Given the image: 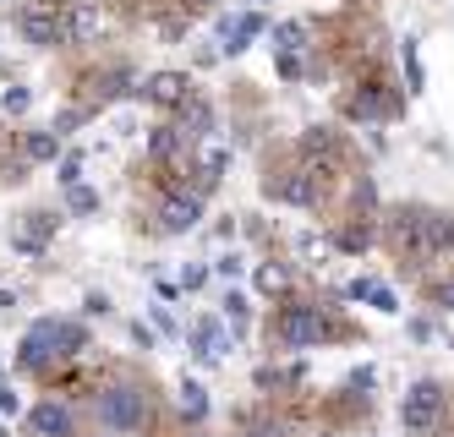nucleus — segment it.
I'll return each instance as SVG.
<instances>
[{
    "label": "nucleus",
    "mask_w": 454,
    "mask_h": 437,
    "mask_svg": "<svg viewBox=\"0 0 454 437\" xmlns=\"http://www.w3.org/2000/svg\"><path fill=\"white\" fill-rule=\"evenodd\" d=\"M186 93H192V88H186V77H181V72H170V77H153V82H148V98H153V105H165V110H176Z\"/></svg>",
    "instance_id": "nucleus-11"
},
{
    "label": "nucleus",
    "mask_w": 454,
    "mask_h": 437,
    "mask_svg": "<svg viewBox=\"0 0 454 437\" xmlns=\"http://www.w3.org/2000/svg\"><path fill=\"white\" fill-rule=\"evenodd\" d=\"M219 350H224V333H219L214 323H203V328H198V355H219Z\"/></svg>",
    "instance_id": "nucleus-15"
},
{
    "label": "nucleus",
    "mask_w": 454,
    "mask_h": 437,
    "mask_svg": "<svg viewBox=\"0 0 454 437\" xmlns=\"http://www.w3.org/2000/svg\"><path fill=\"white\" fill-rule=\"evenodd\" d=\"M198 214H203V186H176L170 181V191L148 208V230L153 235H181V230L198 224Z\"/></svg>",
    "instance_id": "nucleus-6"
},
{
    "label": "nucleus",
    "mask_w": 454,
    "mask_h": 437,
    "mask_svg": "<svg viewBox=\"0 0 454 437\" xmlns=\"http://www.w3.org/2000/svg\"><path fill=\"white\" fill-rule=\"evenodd\" d=\"M17 27L34 44H67V0H34V6H22Z\"/></svg>",
    "instance_id": "nucleus-8"
},
{
    "label": "nucleus",
    "mask_w": 454,
    "mask_h": 437,
    "mask_svg": "<svg viewBox=\"0 0 454 437\" xmlns=\"http://www.w3.org/2000/svg\"><path fill=\"white\" fill-rule=\"evenodd\" d=\"M449 421V394L438 383H416L405 394V437H443Z\"/></svg>",
    "instance_id": "nucleus-7"
},
{
    "label": "nucleus",
    "mask_w": 454,
    "mask_h": 437,
    "mask_svg": "<svg viewBox=\"0 0 454 437\" xmlns=\"http://www.w3.org/2000/svg\"><path fill=\"white\" fill-rule=\"evenodd\" d=\"M0 181H17V159H12V137L0 131Z\"/></svg>",
    "instance_id": "nucleus-16"
},
{
    "label": "nucleus",
    "mask_w": 454,
    "mask_h": 437,
    "mask_svg": "<svg viewBox=\"0 0 454 437\" xmlns=\"http://www.w3.org/2000/svg\"><path fill=\"white\" fill-rule=\"evenodd\" d=\"M247 437H290V426L274 416H247Z\"/></svg>",
    "instance_id": "nucleus-13"
},
{
    "label": "nucleus",
    "mask_w": 454,
    "mask_h": 437,
    "mask_svg": "<svg viewBox=\"0 0 454 437\" xmlns=\"http://www.w3.org/2000/svg\"><path fill=\"white\" fill-rule=\"evenodd\" d=\"M427 295H433V300H443V307H454V279H443V285H427Z\"/></svg>",
    "instance_id": "nucleus-17"
},
{
    "label": "nucleus",
    "mask_w": 454,
    "mask_h": 437,
    "mask_svg": "<svg viewBox=\"0 0 454 437\" xmlns=\"http://www.w3.org/2000/svg\"><path fill=\"white\" fill-rule=\"evenodd\" d=\"M88 350V328L67 323V317H44L22 333V345H17V372L27 378H39V383H55L60 372H72V366L82 361Z\"/></svg>",
    "instance_id": "nucleus-2"
},
{
    "label": "nucleus",
    "mask_w": 454,
    "mask_h": 437,
    "mask_svg": "<svg viewBox=\"0 0 454 437\" xmlns=\"http://www.w3.org/2000/svg\"><path fill=\"white\" fill-rule=\"evenodd\" d=\"M340 333H356L345 317H323L317 300H296V295H285L274 317H269V345L274 350H307V345H323V339H340Z\"/></svg>",
    "instance_id": "nucleus-3"
},
{
    "label": "nucleus",
    "mask_w": 454,
    "mask_h": 437,
    "mask_svg": "<svg viewBox=\"0 0 454 437\" xmlns=\"http://www.w3.org/2000/svg\"><path fill=\"white\" fill-rule=\"evenodd\" d=\"M383 246L395 252L400 268H421V262H438L454 252V219L438 208H421V203H400L378 219Z\"/></svg>",
    "instance_id": "nucleus-1"
},
{
    "label": "nucleus",
    "mask_w": 454,
    "mask_h": 437,
    "mask_svg": "<svg viewBox=\"0 0 454 437\" xmlns=\"http://www.w3.org/2000/svg\"><path fill=\"white\" fill-rule=\"evenodd\" d=\"M257 27H263V17H236L231 33H224V50H247L257 39Z\"/></svg>",
    "instance_id": "nucleus-12"
},
{
    "label": "nucleus",
    "mask_w": 454,
    "mask_h": 437,
    "mask_svg": "<svg viewBox=\"0 0 454 437\" xmlns=\"http://www.w3.org/2000/svg\"><path fill=\"white\" fill-rule=\"evenodd\" d=\"M22 153H27V159H55V137H50V131H27V137H22Z\"/></svg>",
    "instance_id": "nucleus-14"
},
{
    "label": "nucleus",
    "mask_w": 454,
    "mask_h": 437,
    "mask_svg": "<svg viewBox=\"0 0 454 437\" xmlns=\"http://www.w3.org/2000/svg\"><path fill=\"white\" fill-rule=\"evenodd\" d=\"M274 39H279V72L296 77L301 66H307V60H301V55H307V27H279Z\"/></svg>",
    "instance_id": "nucleus-10"
},
{
    "label": "nucleus",
    "mask_w": 454,
    "mask_h": 437,
    "mask_svg": "<svg viewBox=\"0 0 454 437\" xmlns=\"http://www.w3.org/2000/svg\"><path fill=\"white\" fill-rule=\"evenodd\" d=\"M27 437H77L72 405H60V399H39V405L27 410Z\"/></svg>",
    "instance_id": "nucleus-9"
},
{
    "label": "nucleus",
    "mask_w": 454,
    "mask_h": 437,
    "mask_svg": "<svg viewBox=\"0 0 454 437\" xmlns=\"http://www.w3.org/2000/svg\"><path fill=\"white\" fill-rule=\"evenodd\" d=\"M148 405H153V394L143 378H110L99 394H93V416H99L105 432H137L148 426Z\"/></svg>",
    "instance_id": "nucleus-4"
},
{
    "label": "nucleus",
    "mask_w": 454,
    "mask_h": 437,
    "mask_svg": "<svg viewBox=\"0 0 454 437\" xmlns=\"http://www.w3.org/2000/svg\"><path fill=\"white\" fill-rule=\"evenodd\" d=\"M340 115L345 121H395L400 115V93H395V82L383 77V66H378V72H362L350 82V93L340 98Z\"/></svg>",
    "instance_id": "nucleus-5"
}]
</instances>
